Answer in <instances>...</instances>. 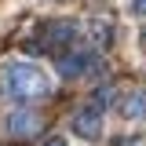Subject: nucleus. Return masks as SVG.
Instances as JSON below:
<instances>
[{"label": "nucleus", "mask_w": 146, "mask_h": 146, "mask_svg": "<svg viewBox=\"0 0 146 146\" xmlns=\"http://www.w3.org/2000/svg\"><path fill=\"white\" fill-rule=\"evenodd\" d=\"M4 91L11 99H44L51 95V77L33 62H11L4 70Z\"/></svg>", "instance_id": "obj_1"}, {"label": "nucleus", "mask_w": 146, "mask_h": 146, "mask_svg": "<svg viewBox=\"0 0 146 146\" xmlns=\"http://www.w3.org/2000/svg\"><path fill=\"white\" fill-rule=\"evenodd\" d=\"M73 131L80 135V139H99L102 135V113L95 106H84L73 113Z\"/></svg>", "instance_id": "obj_2"}, {"label": "nucleus", "mask_w": 146, "mask_h": 146, "mask_svg": "<svg viewBox=\"0 0 146 146\" xmlns=\"http://www.w3.org/2000/svg\"><path fill=\"white\" fill-rule=\"evenodd\" d=\"M36 128H40V117H36L33 110H15L7 117V135L11 139H26V135H33Z\"/></svg>", "instance_id": "obj_3"}, {"label": "nucleus", "mask_w": 146, "mask_h": 146, "mask_svg": "<svg viewBox=\"0 0 146 146\" xmlns=\"http://www.w3.org/2000/svg\"><path fill=\"white\" fill-rule=\"evenodd\" d=\"M91 62H95V55H88V51H73V55H66V58H58V73H62L66 80H73V77H80V73L88 70Z\"/></svg>", "instance_id": "obj_4"}, {"label": "nucleus", "mask_w": 146, "mask_h": 146, "mask_svg": "<svg viewBox=\"0 0 146 146\" xmlns=\"http://www.w3.org/2000/svg\"><path fill=\"white\" fill-rule=\"evenodd\" d=\"M121 117L128 121H146V91H128L121 99Z\"/></svg>", "instance_id": "obj_5"}, {"label": "nucleus", "mask_w": 146, "mask_h": 146, "mask_svg": "<svg viewBox=\"0 0 146 146\" xmlns=\"http://www.w3.org/2000/svg\"><path fill=\"white\" fill-rule=\"evenodd\" d=\"M77 36V26L73 22H51L48 26V44H70Z\"/></svg>", "instance_id": "obj_6"}, {"label": "nucleus", "mask_w": 146, "mask_h": 146, "mask_svg": "<svg viewBox=\"0 0 146 146\" xmlns=\"http://www.w3.org/2000/svg\"><path fill=\"white\" fill-rule=\"evenodd\" d=\"M91 36L99 40V48H106V44H110V22H106V18H99V22L91 26Z\"/></svg>", "instance_id": "obj_7"}, {"label": "nucleus", "mask_w": 146, "mask_h": 146, "mask_svg": "<svg viewBox=\"0 0 146 146\" xmlns=\"http://www.w3.org/2000/svg\"><path fill=\"white\" fill-rule=\"evenodd\" d=\"M131 15H146V0H131Z\"/></svg>", "instance_id": "obj_8"}, {"label": "nucleus", "mask_w": 146, "mask_h": 146, "mask_svg": "<svg viewBox=\"0 0 146 146\" xmlns=\"http://www.w3.org/2000/svg\"><path fill=\"white\" fill-rule=\"evenodd\" d=\"M44 146H70V143H66V139H48Z\"/></svg>", "instance_id": "obj_9"}, {"label": "nucleus", "mask_w": 146, "mask_h": 146, "mask_svg": "<svg viewBox=\"0 0 146 146\" xmlns=\"http://www.w3.org/2000/svg\"><path fill=\"white\" fill-rule=\"evenodd\" d=\"M143 40H146V33H143Z\"/></svg>", "instance_id": "obj_10"}]
</instances>
